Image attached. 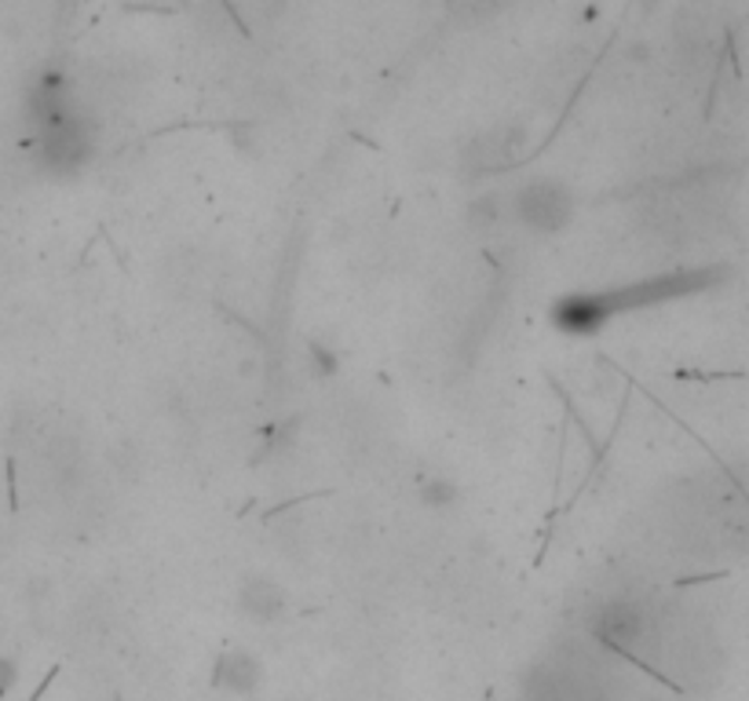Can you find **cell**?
Returning a JSON list of instances; mask_svg holds the SVG:
<instances>
[{
  "instance_id": "1",
  "label": "cell",
  "mask_w": 749,
  "mask_h": 701,
  "mask_svg": "<svg viewBox=\"0 0 749 701\" xmlns=\"http://www.w3.org/2000/svg\"><path fill=\"white\" fill-rule=\"evenodd\" d=\"M552 208H556L560 216H567V213H571V208H567V197L560 194V187H552V183H548V187H545V183H537V187H531V191H523V194H519V213L527 216V220L534 223V227H548V231L556 227V223L548 220Z\"/></svg>"
},
{
  "instance_id": "2",
  "label": "cell",
  "mask_w": 749,
  "mask_h": 701,
  "mask_svg": "<svg viewBox=\"0 0 749 701\" xmlns=\"http://www.w3.org/2000/svg\"><path fill=\"white\" fill-rule=\"evenodd\" d=\"M216 683L223 687H242V691H249V687L256 683V661L249 654H227L220 661V676Z\"/></svg>"
},
{
  "instance_id": "3",
  "label": "cell",
  "mask_w": 749,
  "mask_h": 701,
  "mask_svg": "<svg viewBox=\"0 0 749 701\" xmlns=\"http://www.w3.org/2000/svg\"><path fill=\"white\" fill-rule=\"evenodd\" d=\"M457 494H461V489H457L454 483H446V479H428V483H425V505H431V508L454 505Z\"/></svg>"
},
{
  "instance_id": "4",
  "label": "cell",
  "mask_w": 749,
  "mask_h": 701,
  "mask_svg": "<svg viewBox=\"0 0 749 701\" xmlns=\"http://www.w3.org/2000/svg\"><path fill=\"white\" fill-rule=\"evenodd\" d=\"M311 359L319 362V373H322V377H333V373H337V366H340V362H337V354H333L330 348H322L319 340H311Z\"/></svg>"
},
{
  "instance_id": "5",
  "label": "cell",
  "mask_w": 749,
  "mask_h": 701,
  "mask_svg": "<svg viewBox=\"0 0 749 701\" xmlns=\"http://www.w3.org/2000/svg\"><path fill=\"white\" fill-rule=\"evenodd\" d=\"M11 683H16V665H11L8 658H0V694H4Z\"/></svg>"
}]
</instances>
